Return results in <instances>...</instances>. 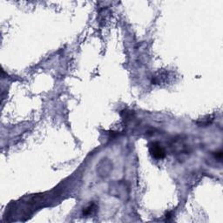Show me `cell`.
Instances as JSON below:
<instances>
[{
	"label": "cell",
	"mask_w": 223,
	"mask_h": 223,
	"mask_svg": "<svg viewBox=\"0 0 223 223\" xmlns=\"http://www.w3.org/2000/svg\"><path fill=\"white\" fill-rule=\"evenodd\" d=\"M149 150H150L151 154L156 159H163L166 156V152L164 148L161 147L159 143H152L149 147Z\"/></svg>",
	"instance_id": "obj_1"
},
{
	"label": "cell",
	"mask_w": 223,
	"mask_h": 223,
	"mask_svg": "<svg viewBox=\"0 0 223 223\" xmlns=\"http://www.w3.org/2000/svg\"><path fill=\"white\" fill-rule=\"evenodd\" d=\"M93 207L94 205L93 206H90L89 207H87V208H85V210H84V214H90L93 211Z\"/></svg>",
	"instance_id": "obj_2"
}]
</instances>
